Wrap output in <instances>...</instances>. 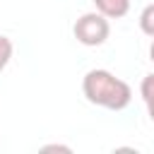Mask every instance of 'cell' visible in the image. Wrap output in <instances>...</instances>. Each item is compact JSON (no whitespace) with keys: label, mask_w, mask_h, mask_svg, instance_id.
Segmentation results:
<instances>
[{"label":"cell","mask_w":154,"mask_h":154,"mask_svg":"<svg viewBox=\"0 0 154 154\" xmlns=\"http://www.w3.org/2000/svg\"><path fill=\"white\" fill-rule=\"evenodd\" d=\"M82 91L84 99L94 106L108 108V111H123L132 101V89L125 79L116 77L108 70H89L82 79Z\"/></svg>","instance_id":"cell-1"},{"label":"cell","mask_w":154,"mask_h":154,"mask_svg":"<svg viewBox=\"0 0 154 154\" xmlns=\"http://www.w3.org/2000/svg\"><path fill=\"white\" fill-rule=\"evenodd\" d=\"M72 34H75V38H77L82 46H89V48L103 46V43H106V38L111 36L108 17H106V14H101L99 10H96V12H84V14L75 22Z\"/></svg>","instance_id":"cell-2"},{"label":"cell","mask_w":154,"mask_h":154,"mask_svg":"<svg viewBox=\"0 0 154 154\" xmlns=\"http://www.w3.org/2000/svg\"><path fill=\"white\" fill-rule=\"evenodd\" d=\"M96 10L101 14H106L108 19H120L128 14L130 10V0H94Z\"/></svg>","instance_id":"cell-3"},{"label":"cell","mask_w":154,"mask_h":154,"mask_svg":"<svg viewBox=\"0 0 154 154\" xmlns=\"http://www.w3.org/2000/svg\"><path fill=\"white\" fill-rule=\"evenodd\" d=\"M140 29H142V34H147V36L154 38V2L147 5L140 12Z\"/></svg>","instance_id":"cell-4"},{"label":"cell","mask_w":154,"mask_h":154,"mask_svg":"<svg viewBox=\"0 0 154 154\" xmlns=\"http://www.w3.org/2000/svg\"><path fill=\"white\" fill-rule=\"evenodd\" d=\"M12 53H14V46H12V41L7 38V36H2L0 34V72L10 65V60H12Z\"/></svg>","instance_id":"cell-5"},{"label":"cell","mask_w":154,"mask_h":154,"mask_svg":"<svg viewBox=\"0 0 154 154\" xmlns=\"http://www.w3.org/2000/svg\"><path fill=\"white\" fill-rule=\"evenodd\" d=\"M140 94H142L144 103H152V101H154V72L147 75V77L142 79V84H140Z\"/></svg>","instance_id":"cell-6"},{"label":"cell","mask_w":154,"mask_h":154,"mask_svg":"<svg viewBox=\"0 0 154 154\" xmlns=\"http://www.w3.org/2000/svg\"><path fill=\"white\" fill-rule=\"evenodd\" d=\"M41 152H65V154H70L72 149H70V147H65V144H43V147H41Z\"/></svg>","instance_id":"cell-7"},{"label":"cell","mask_w":154,"mask_h":154,"mask_svg":"<svg viewBox=\"0 0 154 154\" xmlns=\"http://www.w3.org/2000/svg\"><path fill=\"white\" fill-rule=\"evenodd\" d=\"M147 113H149V120L154 123V101H152V103H147Z\"/></svg>","instance_id":"cell-8"},{"label":"cell","mask_w":154,"mask_h":154,"mask_svg":"<svg viewBox=\"0 0 154 154\" xmlns=\"http://www.w3.org/2000/svg\"><path fill=\"white\" fill-rule=\"evenodd\" d=\"M149 60L154 63V41H152V46H149Z\"/></svg>","instance_id":"cell-9"}]
</instances>
